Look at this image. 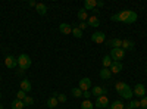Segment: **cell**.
Returning a JSON list of instances; mask_svg holds the SVG:
<instances>
[{"label": "cell", "instance_id": "cell-30", "mask_svg": "<svg viewBox=\"0 0 147 109\" xmlns=\"http://www.w3.org/2000/svg\"><path fill=\"white\" fill-rule=\"evenodd\" d=\"M25 97H27V93L24 91V90H19V91L16 93V99H18V100H24Z\"/></svg>", "mask_w": 147, "mask_h": 109}, {"label": "cell", "instance_id": "cell-26", "mask_svg": "<svg viewBox=\"0 0 147 109\" xmlns=\"http://www.w3.org/2000/svg\"><path fill=\"white\" fill-rule=\"evenodd\" d=\"M109 109H124V103H122L121 100H115L109 106Z\"/></svg>", "mask_w": 147, "mask_h": 109}, {"label": "cell", "instance_id": "cell-33", "mask_svg": "<svg viewBox=\"0 0 147 109\" xmlns=\"http://www.w3.org/2000/svg\"><path fill=\"white\" fill-rule=\"evenodd\" d=\"M140 106H141V108H144V109H147V96L141 97V100H140Z\"/></svg>", "mask_w": 147, "mask_h": 109}, {"label": "cell", "instance_id": "cell-24", "mask_svg": "<svg viewBox=\"0 0 147 109\" xmlns=\"http://www.w3.org/2000/svg\"><path fill=\"white\" fill-rule=\"evenodd\" d=\"M24 108H25V105H24L22 100L15 99L13 102H12V109H24Z\"/></svg>", "mask_w": 147, "mask_h": 109}, {"label": "cell", "instance_id": "cell-28", "mask_svg": "<svg viewBox=\"0 0 147 109\" xmlns=\"http://www.w3.org/2000/svg\"><path fill=\"white\" fill-rule=\"evenodd\" d=\"M72 94H74V97H81V96H82V90L78 89V87H74L72 89Z\"/></svg>", "mask_w": 147, "mask_h": 109}, {"label": "cell", "instance_id": "cell-6", "mask_svg": "<svg viewBox=\"0 0 147 109\" xmlns=\"http://www.w3.org/2000/svg\"><path fill=\"white\" fill-rule=\"evenodd\" d=\"M78 89H81L82 91H88L91 89V80L88 77H85V78H81L80 83H78Z\"/></svg>", "mask_w": 147, "mask_h": 109}, {"label": "cell", "instance_id": "cell-32", "mask_svg": "<svg viewBox=\"0 0 147 109\" xmlns=\"http://www.w3.org/2000/svg\"><path fill=\"white\" fill-rule=\"evenodd\" d=\"M131 109H138V108H141L140 106V100H131V103L128 105Z\"/></svg>", "mask_w": 147, "mask_h": 109}, {"label": "cell", "instance_id": "cell-40", "mask_svg": "<svg viewBox=\"0 0 147 109\" xmlns=\"http://www.w3.org/2000/svg\"><path fill=\"white\" fill-rule=\"evenodd\" d=\"M0 81H2V75H0Z\"/></svg>", "mask_w": 147, "mask_h": 109}, {"label": "cell", "instance_id": "cell-18", "mask_svg": "<svg viewBox=\"0 0 147 109\" xmlns=\"http://www.w3.org/2000/svg\"><path fill=\"white\" fill-rule=\"evenodd\" d=\"M113 74L110 72V69L109 68H103L102 71H100V78L102 80H110V77H112Z\"/></svg>", "mask_w": 147, "mask_h": 109}, {"label": "cell", "instance_id": "cell-5", "mask_svg": "<svg viewBox=\"0 0 147 109\" xmlns=\"http://www.w3.org/2000/svg\"><path fill=\"white\" fill-rule=\"evenodd\" d=\"M96 108H100V109H105L109 106V99L107 96H99V97H96V103H94Z\"/></svg>", "mask_w": 147, "mask_h": 109}, {"label": "cell", "instance_id": "cell-25", "mask_svg": "<svg viewBox=\"0 0 147 109\" xmlns=\"http://www.w3.org/2000/svg\"><path fill=\"white\" fill-rule=\"evenodd\" d=\"M93 108H94V103L91 100L84 99V102L81 103V109H93Z\"/></svg>", "mask_w": 147, "mask_h": 109}, {"label": "cell", "instance_id": "cell-4", "mask_svg": "<svg viewBox=\"0 0 147 109\" xmlns=\"http://www.w3.org/2000/svg\"><path fill=\"white\" fill-rule=\"evenodd\" d=\"M5 65H6V68H9V69H15V68L18 66V59H16L15 56H12V55H7V56L5 58Z\"/></svg>", "mask_w": 147, "mask_h": 109}, {"label": "cell", "instance_id": "cell-29", "mask_svg": "<svg viewBox=\"0 0 147 109\" xmlns=\"http://www.w3.org/2000/svg\"><path fill=\"white\" fill-rule=\"evenodd\" d=\"M22 102H24V105H25V106H31V105H34V99L31 97V96H27V97L24 99Z\"/></svg>", "mask_w": 147, "mask_h": 109}, {"label": "cell", "instance_id": "cell-38", "mask_svg": "<svg viewBox=\"0 0 147 109\" xmlns=\"http://www.w3.org/2000/svg\"><path fill=\"white\" fill-rule=\"evenodd\" d=\"M0 109H3V105L2 103H0Z\"/></svg>", "mask_w": 147, "mask_h": 109}, {"label": "cell", "instance_id": "cell-11", "mask_svg": "<svg viewBox=\"0 0 147 109\" xmlns=\"http://www.w3.org/2000/svg\"><path fill=\"white\" fill-rule=\"evenodd\" d=\"M96 7H97V0H85L84 2L85 10H96Z\"/></svg>", "mask_w": 147, "mask_h": 109}, {"label": "cell", "instance_id": "cell-10", "mask_svg": "<svg viewBox=\"0 0 147 109\" xmlns=\"http://www.w3.org/2000/svg\"><path fill=\"white\" fill-rule=\"evenodd\" d=\"M59 31L62 32V34H72V27H71V24H66V22H63V24H60L59 25Z\"/></svg>", "mask_w": 147, "mask_h": 109}, {"label": "cell", "instance_id": "cell-19", "mask_svg": "<svg viewBox=\"0 0 147 109\" xmlns=\"http://www.w3.org/2000/svg\"><path fill=\"white\" fill-rule=\"evenodd\" d=\"M112 49H119V47H122V40H119V39H112V40H109V43H107Z\"/></svg>", "mask_w": 147, "mask_h": 109}, {"label": "cell", "instance_id": "cell-22", "mask_svg": "<svg viewBox=\"0 0 147 109\" xmlns=\"http://www.w3.org/2000/svg\"><path fill=\"white\" fill-rule=\"evenodd\" d=\"M102 64H103V68H110V66H112V64H113V60H112V58H110V56L107 55V56H105V58H103Z\"/></svg>", "mask_w": 147, "mask_h": 109}, {"label": "cell", "instance_id": "cell-8", "mask_svg": "<svg viewBox=\"0 0 147 109\" xmlns=\"http://www.w3.org/2000/svg\"><path fill=\"white\" fill-rule=\"evenodd\" d=\"M106 94H107V89L106 87L94 86L91 89V96H96V97H99V96H106Z\"/></svg>", "mask_w": 147, "mask_h": 109}, {"label": "cell", "instance_id": "cell-20", "mask_svg": "<svg viewBox=\"0 0 147 109\" xmlns=\"http://www.w3.org/2000/svg\"><path fill=\"white\" fill-rule=\"evenodd\" d=\"M35 9H37V12H38V15H41V16H44L47 14V6L44 3H37Z\"/></svg>", "mask_w": 147, "mask_h": 109}, {"label": "cell", "instance_id": "cell-36", "mask_svg": "<svg viewBox=\"0 0 147 109\" xmlns=\"http://www.w3.org/2000/svg\"><path fill=\"white\" fill-rule=\"evenodd\" d=\"M97 6H99V7H103V6H105V2H102V0H99V2H97Z\"/></svg>", "mask_w": 147, "mask_h": 109}, {"label": "cell", "instance_id": "cell-27", "mask_svg": "<svg viewBox=\"0 0 147 109\" xmlns=\"http://www.w3.org/2000/svg\"><path fill=\"white\" fill-rule=\"evenodd\" d=\"M72 34H74V37H77V39H81L82 37V31L78 27H74L72 28Z\"/></svg>", "mask_w": 147, "mask_h": 109}, {"label": "cell", "instance_id": "cell-12", "mask_svg": "<svg viewBox=\"0 0 147 109\" xmlns=\"http://www.w3.org/2000/svg\"><path fill=\"white\" fill-rule=\"evenodd\" d=\"M122 68H124V65H122V62H113L112 66H110V72L112 74H119V72L122 71Z\"/></svg>", "mask_w": 147, "mask_h": 109}, {"label": "cell", "instance_id": "cell-3", "mask_svg": "<svg viewBox=\"0 0 147 109\" xmlns=\"http://www.w3.org/2000/svg\"><path fill=\"white\" fill-rule=\"evenodd\" d=\"M124 56H125V52L121 49H112L110 50V58H112V60L113 62H121L122 59H124Z\"/></svg>", "mask_w": 147, "mask_h": 109}, {"label": "cell", "instance_id": "cell-31", "mask_svg": "<svg viewBox=\"0 0 147 109\" xmlns=\"http://www.w3.org/2000/svg\"><path fill=\"white\" fill-rule=\"evenodd\" d=\"M53 96H56L57 102H62V103H63V102H66V99H68V97H66L65 94H59V93H55Z\"/></svg>", "mask_w": 147, "mask_h": 109}, {"label": "cell", "instance_id": "cell-1", "mask_svg": "<svg viewBox=\"0 0 147 109\" xmlns=\"http://www.w3.org/2000/svg\"><path fill=\"white\" fill-rule=\"evenodd\" d=\"M137 14L134 10H129V9H125V10H122L119 12V14L116 15H112L110 16V19L115 21V22H125V24H134L137 21Z\"/></svg>", "mask_w": 147, "mask_h": 109}, {"label": "cell", "instance_id": "cell-39", "mask_svg": "<svg viewBox=\"0 0 147 109\" xmlns=\"http://www.w3.org/2000/svg\"><path fill=\"white\" fill-rule=\"evenodd\" d=\"M0 99H2V93H0Z\"/></svg>", "mask_w": 147, "mask_h": 109}, {"label": "cell", "instance_id": "cell-15", "mask_svg": "<svg viewBox=\"0 0 147 109\" xmlns=\"http://www.w3.org/2000/svg\"><path fill=\"white\" fill-rule=\"evenodd\" d=\"M87 24L90 27H94V28H97L100 25V21H99V18H97L96 15H93V16H88V21H87Z\"/></svg>", "mask_w": 147, "mask_h": 109}, {"label": "cell", "instance_id": "cell-37", "mask_svg": "<svg viewBox=\"0 0 147 109\" xmlns=\"http://www.w3.org/2000/svg\"><path fill=\"white\" fill-rule=\"evenodd\" d=\"M28 5H30V6H37V3L34 2V0H30V2H28Z\"/></svg>", "mask_w": 147, "mask_h": 109}, {"label": "cell", "instance_id": "cell-17", "mask_svg": "<svg viewBox=\"0 0 147 109\" xmlns=\"http://www.w3.org/2000/svg\"><path fill=\"white\" fill-rule=\"evenodd\" d=\"M31 89H32V86H31V83L28 80H22L21 81V90H24L25 93H30Z\"/></svg>", "mask_w": 147, "mask_h": 109}, {"label": "cell", "instance_id": "cell-21", "mask_svg": "<svg viewBox=\"0 0 147 109\" xmlns=\"http://www.w3.org/2000/svg\"><path fill=\"white\" fill-rule=\"evenodd\" d=\"M57 105H59V102H57V99H56V96H50V97L47 99V106L50 108V109L56 108Z\"/></svg>", "mask_w": 147, "mask_h": 109}, {"label": "cell", "instance_id": "cell-35", "mask_svg": "<svg viewBox=\"0 0 147 109\" xmlns=\"http://www.w3.org/2000/svg\"><path fill=\"white\" fill-rule=\"evenodd\" d=\"M87 27H88V24H87V22H81L80 25H78V28H80L81 31H82V30H85V28H87Z\"/></svg>", "mask_w": 147, "mask_h": 109}, {"label": "cell", "instance_id": "cell-13", "mask_svg": "<svg viewBox=\"0 0 147 109\" xmlns=\"http://www.w3.org/2000/svg\"><path fill=\"white\" fill-rule=\"evenodd\" d=\"M122 50H134V41L131 40H122V47H121Z\"/></svg>", "mask_w": 147, "mask_h": 109}, {"label": "cell", "instance_id": "cell-9", "mask_svg": "<svg viewBox=\"0 0 147 109\" xmlns=\"http://www.w3.org/2000/svg\"><path fill=\"white\" fill-rule=\"evenodd\" d=\"M134 94L137 96V97H144V94H146V86L141 83L136 84V87H134Z\"/></svg>", "mask_w": 147, "mask_h": 109}, {"label": "cell", "instance_id": "cell-42", "mask_svg": "<svg viewBox=\"0 0 147 109\" xmlns=\"http://www.w3.org/2000/svg\"><path fill=\"white\" fill-rule=\"evenodd\" d=\"M146 72H147V68H146Z\"/></svg>", "mask_w": 147, "mask_h": 109}, {"label": "cell", "instance_id": "cell-23", "mask_svg": "<svg viewBox=\"0 0 147 109\" xmlns=\"http://www.w3.org/2000/svg\"><path fill=\"white\" fill-rule=\"evenodd\" d=\"M128 87V84L127 83H124V81H118L116 84H115V90L118 91V93H121L124 89H127Z\"/></svg>", "mask_w": 147, "mask_h": 109}, {"label": "cell", "instance_id": "cell-16", "mask_svg": "<svg viewBox=\"0 0 147 109\" xmlns=\"http://www.w3.org/2000/svg\"><path fill=\"white\" fill-rule=\"evenodd\" d=\"M119 94H121V97H122V99H131V97H132V89L128 86L127 89L122 90Z\"/></svg>", "mask_w": 147, "mask_h": 109}, {"label": "cell", "instance_id": "cell-41", "mask_svg": "<svg viewBox=\"0 0 147 109\" xmlns=\"http://www.w3.org/2000/svg\"><path fill=\"white\" fill-rule=\"evenodd\" d=\"M138 109H144V108H138Z\"/></svg>", "mask_w": 147, "mask_h": 109}, {"label": "cell", "instance_id": "cell-14", "mask_svg": "<svg viewBox=\"0 0 147 109\" xmlns=\"http://www.w3.org/2000/svg\"><path fill=\"white\" fill-rule=\"evenodd\" d=\"M78 19H80L81 22H87V21H88V12L85 10L84 7L78 10Z\"/></svg>", "mask_w": 147, "mask_h": 109}, {"label": "cell", "instance_id": "cell-34", "mask_svg": "<svg viewBox=\"0 0 147 109\" xmlns=\"http://www.w3.org/2000/svg\"><path fill=\"white\" fill-rule=\"evenodd\" d=\"M82 97H84V99H87V100H90V97H91V91H82Z\"/></svg>", "mask_w": 147, "mask_h": 109}, {"label": "cell", "instance_id": "cell-2", "mask_svg": "<svg viewBox=\"0 0 147 109\" xmlns=\"http://www.w3.org/2000/svg\"><path fill=\"white\" fill-rule=\"evenodd\" d=\"M16 59H18V68L21 69L19 74H22L24 71H27V69L31 66V58H30L28 55L22 53V55H19Z\"/></svg>", "mask_w": 147, "mask_h": 109}, {"label": "cell", "instance_id": "cell-7", "mask_svg": "<svg viewBox=\"0 0 147 109\" xmlns=\"http://www.w3.org/2000/svg\"><path fill=\"white\" fill-rule=\"evenodd\" d=\"M105 40H106V35H105V32H102V31H96V32L91 34V41H94V43H97V44L103 43Z\"/></svg>", "mask_w": 147, "mask_h": 109}]
</instances>
